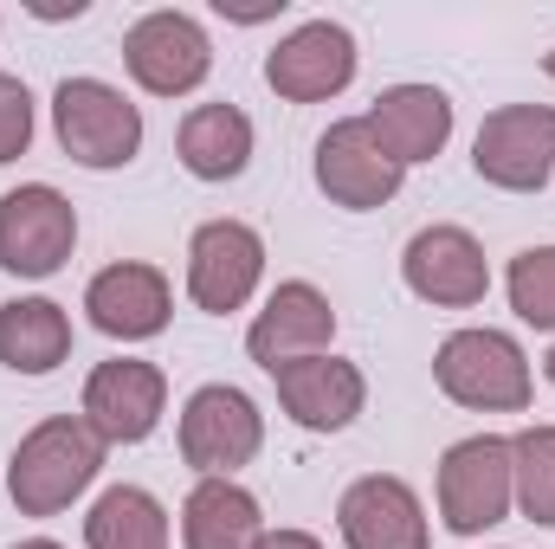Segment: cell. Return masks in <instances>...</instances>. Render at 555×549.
I'll list each match as a JSON object with an SVG mask.
<instances>
[{"mask_svg":"<svg viewBox=\"0 0 555 549\" xmlns=\"http://www.w3.org/2000/svg\"><path fill=\"white\" fill-rule=\"evenodd\" d=\"M104 472V439L85 426V413H52L39 420L13 459H7V491L20 518H59L72 498H85Z\"/></svg>","mask_w":555,"mask_h":549,"instance_id":"6da1fadb","label":"cell"},{"mask_svg":"<svg viewBox=\"0 0 555 549\" xmlns=\"http://www.w3.org/2000/svg\"><path fill=\"white\" fill-rule=\"evenodd\" d=\"M433 382L446 401L472 413H524L537 395L530 356L511 330H452L433 356Z\"/></svg>","mask_w":555,"mask_h":549,"instance_id":"7a4b0ae2","label":"cell"},{"mask_svg":"<svg viewBox=\"0 0 555 549\" xmlns=\"http://www.w3.org/2000/svg\"><path fill=\"white\" fill-rule=\"evenodd\" d=\"M52 130L78 168H130L142 149V111L104 78H65L52 91Z\"/></svg>","mask_w":555,"mask_h":549,"instance_id":"3957f363","label":"cell"},{"mask_svg":"<svg viewBox=\"0 0 555 549\" xmlns=\"http://www.w3.org/2000/svg\"><path fill=\"white\" fill-rule=\"evenodd\" d=\"M517 505V478H511V439L498 433H472L459 446H446L439 459V518L452 537H485L511 518Z\"/></svg>","mask_w":555,"mask_h":549,"instance_id":"277c9868","label":"cell"},{"mask_svg":"<svg viewBox=\"0 0 555 549\" xmlns=\"http://www.w3.org/2000/svg\"><path fill=\"white\" fill-rule=\"evenodd\" d=\"M175 439H181V459H188L201 478H233L240 465L259 459V446H266V413H259V401H253L246 388L207 382V388L188 395Z\"/></svg>","mask_w":555,"mask_h":549,"instance_id":"5b68a950","label":"cell"},{"mask_svg":"<svg viewBox=\"0 0 555 549\" xmlns=\"http://www.w3.org/2000/svg\"><path fill=\"white\" fill-rule=\"evenodd\" d=\"M124 65H130V78L149 98H188L214 72V39H207V26L194 13L155 7L124 33Z\"/></svg>","mask_w":555,"mask_h":549,"instance_id":"8992f818","label":"cell"},{"mask_svg":"<svg viewBox=\"0 0 555 549\" xmlns=\"http://www.w3.org/2000/svg\"><path fill=\"white\" fill-rule=\"evenodd\" d=\"M78 246V207L52 181H20L0 194V272L52 278Z\"/></svg>","mask_w":555,"mask_h":549,"instance_id":"52a82bcc","label":"cell"},{"mask_svg":"<svg viewBox=\"0 0 555 549\" xmlns=\"http://www.w3.org/2000/svg\"><path fill=\"white\" fill-rule=\"evenodd\" d=\"M356 33L336 26V20H304L297 33H284L272 52H266V85H272L284 104H330L356 85Z\"/></svg>","mask_w":555,"mask_h":549,"instance_id":"ba28073f","label":"cell"},{"mask_svg":"<svg viewBox=\"0 0 555 549\" xmlns=\"http://www.w3.org/2000/svg\"><path fill=\"white\" fill-rule=\"evenodd\" d=\"M472 168H478V181H491L504 194H537L555 175V111L550 104L491 111L472 142Z\"/></svg>","mask_w":555,"mask_h":549,"instance_id":"9c48e42d","label":"cell"},{"mask_svg":"<svg viewBox=\"0 0 555 549\" xmlns=\"http://www.w3.org/2000/svg\"><path fill=\"white\" fill-rule=\"evenodd\" d=\"M408 168L382 149V137L369 130V117H343L317 137V188L349 207V214H375L401 194Z\"/></svg>","mask_w":555,"mask_h":549,"instance_id":"30bf717a","label":"cell"},{"mask_svg":"<svg viewBox=\"0 0 555 549\" xmlns=\"http://www.w3.org/2000/svg\"><path fill=\"white\" fill-rule=\"evenodd\" d=\"M259 278H266V240H259V227H246V220H207L188 240V297L207 317L246 310L253 291H259Z\"/></svg>","mask_w":555,"mask_h":549,"instance_id":"8fae6325","label":"cell"},{"mask_svg":"<svg viewBox=\"0 0 555 549\" xmlns=\"http://www.w3.org/2000/svg\"><path fill=\"white\" fill-rule=\"evenodd\" d=\"M168 413V375L142 356H111L85 382V426L104 446H137Z\"/></svg>","mask_w":555,"mask_h":549,"instance_id":"7c38bea8","label":"cell"},{"mask_svg":"<svg viewBox=\"0 0 555 549\" xmlns=\"http://www.w3.org/2000/svg\"><path fill=\"white\" fill-rule=\"evenodd\" d=\"M330 343H336V304H330L310 278L272 284L266 310H259L253 330H246V356H253L266 375H278L284 362H304V356H330Z\"/></svg>","mask_w":555,"mask_h":549,"instance_id":"4fadbf2b","label":"cell"},{"mask_svg":"<svg viewBox=\"0 0 555 549\" xmlns=\"http://www.w3.org/2000/svg\"><path fill=\"white\" fill-rule=\"evenodd\" d=\"M401 278L420 304L433 310H472L485 304L491 291V266H485V246L465 233V227H420L401 253Z\"/></svg>","mask_w":555,"mask_h":549,"instance_id":"5bb4252c","label":"cell"},{"mask_svg":"<svg viewBox=\"0 0 555 549\" xmlns=\"http://www.w3.org/2000/svg\"><path fill=\"white\" fill-rule=\"evenodd\" d=\"M272 382H278V408L291 413L304 433H343V426H356V413L369 408V375L356 362H343L336 349L284 362Z\"/></svg>","mask_w":555,"mask_h":549,"instance_id":"9a60e30c","label":"cell"},{"mask_svg":"<svg viewBox=\"0 0 555 549\" xmlns=\"http://www.w3.org/2000/svg\"><path fill=\"white\" fill-rule=\"evenodd\" d=\"M336 531H343L349 549H426V505H420V491L408 478L369 472L343 491Z\"/></svg>","mask_w":555,"mask_h":549,"instance_id":"2e32d148","label":"cell"},{"mask_svg":"<svg viewBox=\"0 0 555 549\" xmlns=\"http://www.w3.org/2000/svg\"><path fill=\"white\" fill-rule=\"evenodd\" d=\"M85 310H91V323H98L104 336H117V343H149V336L168 330L175 291H168V278L155 272V266L117 259V266H104V272L85 284Z\"/></svg>","mask_w":555,"mask_h":549,"instance_id":"e0dca14e","label":"cell"},{"mask_svg":"<svg viewBox=\"0 0 555 549\" xmlns=\"http://www.w3.org/2000/svg\"><path fill=\"white\" fill-rule=\"evenodd\" d=\"M369 130L382 137V149L414 168L433 162L446 142H452V98L439 85H388L375 104H369Z\"/></svg>","mask_w":555,"mask_h":549,"instance_id":"ac0fdd59","label":"cell"},{"mask_svg":"<svg viewBox=\"0 0 555 549\" xmlns=\"http://www.w3.org/2000/svg\"><path fill=\"white\" fill-rule=\"evenodd\" d=\"M175 155L194 181H240L253 168V117L240 104H194L175 130Z\"/></svg>","mask_w":555,"mask_h":549,"instance_id":"d6986e66","label":"cell"},{"mask_svg":"<svg viewBox=\"0 0 555 549\" xmlns=\"http://www.w3.org/2000/svg\"><path fill=\"white\" fill-rule=\"evenodd\" d=\"M266 511L240 478H201L181 505V549H259Z\"/></svg>","mask_w":555,"mask_h":549,"instance_id":"ffe728a7","label":"cell"},{"mask_svg":"<svg viewBox=\"0 0 555 549\" xmlns=\"http://www.w3.org/2000/svg\"><path fill=\"white\" fill-rule=\"evenodd\" d=\"M72 356V317L52 297H13L0 304V362L13 375H52Z\"/></svg>","mask_w":555,"mask_h":549,"instance_id":"44dd1931","label":"cell"},{"mask_svg":"<svg viewBox=\"0 0 555 549\" xmlns=\"http://www.w3.org/2000/svg\"><path fill=\"white\" fill-rule=\"evenodd\" d=\"M85 549H168L162 498L142 485H111L85 518Z\"/></svg>","mask_w":555,"mask_h":549,"instance_id":"7402d4cb","label":"cell"},{"mask_svg":"<svg viewBox=\"0 0 555 549\" xmlns=\"http://www.w3.org/2000/svg\"><path fill=\"white\" fill-rule=\"evenodd\" d=\"M511 478H517V511L555 531V426H524L511 439Z\"/></svg>","mask_w":555,"mask_h":549,"instance_id":"603a6c76","label":"cell"},{"mask_svg":"<svg viewBox=\"0 0 555 549\" xmlns=\"http://www.w3.org/2000/svg\"><path fill=\"white\" fill-rule=\"evenodd\" d=\"M504 291H511L517 323H530V330H555V246H530V253H517L511 272H504Z\"/></svg>","mask_w":555,"mask_h":549,"instance_id":"cb8c5ba5","label":"cell"},{"mask_svg":"<svg viewBox=\"0 0 555 549\" xmlns=\"http://www.w3.org/2000/svg\"><path fill=\"white\" fill-rule=\"evenodd\" d=\"M33 91L13 72H0V162H20L33 149Z\"/></svg>","mask_w":555,"mask_h":549,"instance_id":"d4e9b609","label":"cell"},{"mask_svg":"<svg viewBox=\"0 0 555 549\" xmlns=\"http://www.w3.org/2000/svg\"><path fill=\"white\" fill-rule=\"evenodd\" d=\"M220 7V20H240V26H259V20H278L284 13V0H259V7H233V0H214Z\"/></svg>","mask_w":555,"mask_h":549,"instance_id":"484cf974","label":"cell"},{"mask_svg":"<svg viewBox=\"0 0 555 549\" xmlns=\"http://www.w3.org/2000/svg\"><path fill=\"white\" fill-rule=\"evenodd\" d=\"M26 13H33V20H78L85 0H26Z\"/></svg>","mask_w":555,"mask_h":549,"instance_id":"4316f807","label":"cell"},{"mask_svg":"<svg viewBox=\"0 0 555 549\" xmlns=\"http://www.w3.org/2000/svg\"><path fill=\"white\" fill-rule=\"evenodd\" d=\"M259 549H323V544H317L310 531H266V537H259Z\"/></svg>","mask_w":555,"mask_h":549,"instance_id":"83f0119b","label":"cell"},{"mask_svg":"<svg viewBox=\"0 0 555 549\" xmlns=\"http://www.w3.org/2000/svg\"><path fill=\"white\" fill-rule=\"evenodd\" d=\"M7 549H65V544H52V537H26V544H7Z\"/></svg>","mask_w":555,"mask_h":549,"instance_id":"f1b7e54d","label":"cell"},{"mask_svg":"<svg viewBox=\"0 0 555 549\" xmlns=\"http://www.w3.org/2000/svg\"><path fill=\"white\" fill-rule=\"evenodd\" d=\"M543 375H550V388H555V349H550V356H543Z\"/></svg>","mask_w":555,"mask_h":549,"instance_id":"f546056e","label":"cell"},{"mask_svg":"<svg viewBox=\"0 0 555 549\" xmlns=\"http://www.w3.org/2000/svg\"><path fill=\"white\" fill-rule=\"evenodd\" d=\"M543 72H550V78H555V52H550V59H543Z\"/></svg>","mask_w":555,"mask_h":549,"instance_id":"4dcf8cb0","label":"cell"}]
</instances>
